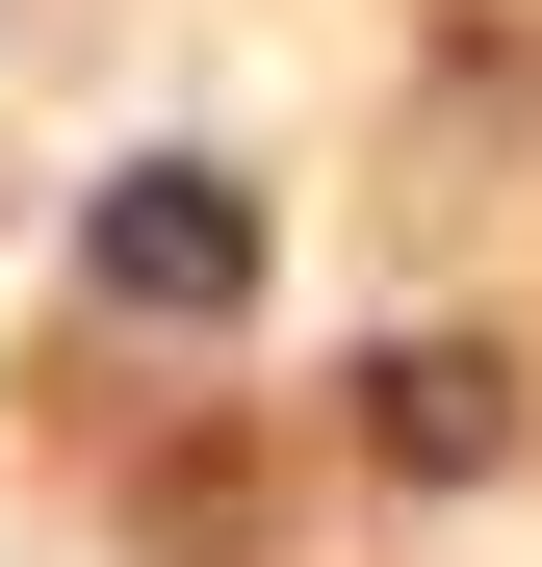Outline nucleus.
<instances>
[{
	"label": "nucleus",
	"instance_id": "obj_1",
	"mask_svg": "<svg viewBox=\"0 0 542 567\" xmlns=\"http://www.w3.org/2000/svg\"><path fill=\"white\" fill-rule=\"evenodd\" d=\"M78 258H104V310H258V207H233V181H104V233H78Z\"/></svg>",
	"mask_w": 542,
	"mask_h": 567
}]
</instances>
